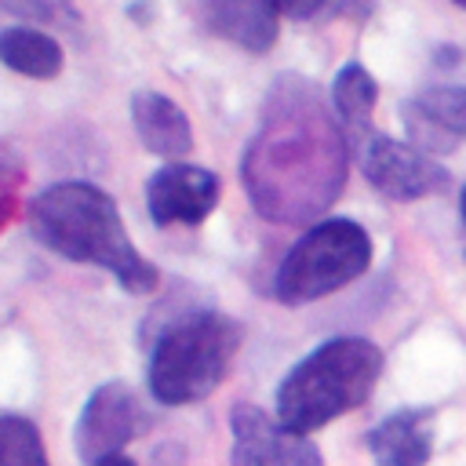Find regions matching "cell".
Returning <instances> with one entry per match:
<instances>
[{
	"instance_id": "1",
	"label": "cell",
	"mask_w": 466,
	"mask_h": 466,
	"mask_svg": "<svg viewBox=\"0 0 466 466\" xmlns=\"http://www.w3.org/2000/svg\"><path fill=\"white\" fill-rule=\"evenodd\" d=\"M346 135L313 84L280 80L266 102L262 127L244 153V189L269 222H309L324 215L346 182Z\"/></svg>"
},
{
	"instance_id": "2",
	"label": "cell",
	"mask_w": 466,
	"mask_h": 466,
	"mask_svg": "<svg viewBox=\"0 0 466 466\" xmlns=\"http://www.w3.org/2000/svg\"><path fill=\"white\" fill-rule=\"evenodd\" d=\"M33 237L73 258L113 273L131 295H149L160 280L157 266L131 244L116 200L91 182H58L29 204Z\"/></svg>"
},
{
	"instance_id": "3",
	"label": "cell",
	"mask_w": 466,
	"mask_h": 466,
	"mask_svg": "<svg viewBox=\"0 0 466 466\" xmlns=\"http://www.w3.org/2000/svg\"><path fill=\"white\" fill-rule=\"evenodd\" d=\"M382 375V350L360 335H339L302 357L277 386V422L313 433L360 408Z\"/></svg>"
},
{
	"instance_id": "4",
	"label": "cell",
	"mask_w": 466,
	"mask_h": 466,
	"mask_svg": "<svg viewBox=\"0 0 466 466\" xmlns=\"http://www.w3.org/2000/svg\"><path fill=\"white\" fill-rule=\"evenodd\" d=\"M240 346V324L226 313H186L160 331L149 353V393L160 404H193L218 390Z\"/></svg>"
},
{
	"instance_id": "5",
	"label": "cell",
	"mask_w": 466,
	"mask_h": 466,
	"mask_svg": "<svg viewBox=\"0 0 466 466\" xmlns=\"http://www.w3.org/2000/svg\"><path fill=\"white\" fill-rule=\"evenodd\" d=\"M371 262V237L353 218H324L309 226L284 255L273 277V295L284 306L317 302L350 280H357Z\"/></svg>"
},
{
	"instance_id": "6",
	"label": "cell",
	"mask_w": 466,
	"mask_h": 466,
	"mask_svg": "<svg viewBox=\"0 0 466 466\" xmlns=\"http://www.w3.org/2000/svg\"><path fill=\"white\" fill-rule=\"evenodd\" d=\"M360 171L390 200H422L448 189V171L430 153L390 135L360 138Z\"/></svg>"
},
{
	"instance_id": "7",
	"label": "cell",
	"mask_w": 466,
	"mask_h": 466,
	"mask_svg": "<svg viewBox=\"0 0 466 466\" xmlns=\"http://www.w3.org/2000/svg\"><path fill=\"white\" fill-rule=\"evenodd\" d=\"M233 430V466H324L317 444L255 404H237L229 415Z\"/></svg>"
},
{
	"instance_id": "8",
	"label": "cell",
	"mask_w": 466,
	"mask_h": 466,
	"mask_svg": "<svg viewBox=\"0 0 466 466\" xmlns=\"http://www.w3.org/2000/svg\"><path fill=\"white\" fill-rule=\"evenodd\" d=\"M142 426V408L131 386L124 382H102L76 422V451L84 462H98L106 455H120V448L138 433Z\"/></svg>"
},
{
	"instance_id": "9",
	"label": "cell",
	"mask_w": 466,
	"mask_h": 466,
	"mask_svg": "<svg viewBox=\"0 0 466 466\" xmlns=\"http://www.w3.org/2000/svg\"><path fill=\"white\" fill-rule=\"evenodd\" d=\"M146 204L157 226H200L218 204V178L208 167L164 164L146 186Z\"/></svg>"
},
{
	"instance_id": "10",
	"label": "cell",
	"mask_w": 466,
	"mask_h": 466,
	"mask_svg": "<svg viewBox=\"0 0 466 466\" xmlns=\"http://www.w3.org/2000/svg\"><path fill=\"white\" fill-rule=\"evenodd\" d=\"M375 466H426L433 455V415L426 408H400L368 433Z\"/></svg>"
},
{
	"instance_id": "11",
	"label": "cell",
	"mask_w": 466,
	"mask_h": 466,
	"mask_svg": "<svg viewBox=\"0 0 466 466\" xmlns=\"http://www.w3.org/2000/svg\"><path fill=\"white\" fill-rule=\"evenodd\" d=\"M131 124L138 131V142L157 153V157H167L171 164L178 157H186L193 149V127L186 120V113L160 91H135L131 98Z\"/></svg>"
},
{
	"instance_id": "12",
	"label": "cell",
	"mask_w": 466,
	"mask_h": 466,
	"mask_svg": "<svg viewBox=\"0 0 466 466\" xmlns=\"http://www.w3.org/2000/svg\"><path fill=\"white\" fill-rule=\"evenodd\" d=\"M211 29L248 51H266L277 40V0H204Z\"/></svg>"
},
{
	"instance_id": "13",
	"label": "cell",
	"mask_w": 466,
	"mask_h": 466,
	"mask_svg": "<svg viewBox=\"0 0 466 466\" xmlns=\"http://www.w3.org/2000/svg\"><path fill=\"white\" fill-rule=\"evenodd\" d=\"M0 62L22 76L51 80L62 73V47L40 29L29 25H7L0 29Z\"/></svg>"
},
{
	"instance_id": "14",
	"label": "cell",
	"mask_w": 466,
	"mask_h": 466,
	"mask_svg": "<svg viewBox=\"0 0 466 466\" xmlns=\"http://www.w3.org/2000/svg\"><path fill=\"white\" fill-rule=\"evenodd\" d=\"M379 102V84L375 76L360 66V62H350L335 73L331 80V106H335V116L342 127H350L357 138H364V127L371 120V109Z\"/></svg>"
},
{
	"instance_id": "15",
	"label": "cell",
	"mask_w": 466,
	"mask_h": 466,
	"mask_svg": "<svg viewBox=\"0 0 466 466\" xmlns=\"http://www.w3.org/2000/svg\"><path fill=\"white\" fill-rule=\"evenodd\" d=\"M411 106L433 120L451 142L455 138H466V87H451V84H441V87H426L411 98Z\"/></svg>"
},
{
	"instance_id": "16",
	"label": "cell",
	"mask_w": 466,
	"mask_h": 466,
	"mask_svg": "<svg viewBox=\"0 0 466 466\" xmlns=\"http://www.w3.org/2000/svg\"><path fill=\"white\" fill-rule=\"evenodd\" d=\"M0 466H47L40 430L22 415H0Z\"/></svg>"
},
{
	"instance_id": "17",
	"label": "cell",
	"mask_w": 466,
	"mask_h": 466,
	"mask_svg": "<svg viewBox=\"0 0 466 466\" xmlns=\"http://www.w3.org/2000/svg\"><path fill=\"white\" fill-rule=\"evenodd\" d=\"M15 186H18V171H15V164L7 160V153L0 149V226H4V218L11 215Z\"/></svg>"
},
{
	"instance_id": "18",
	"label": "cell",
	"mask_w": 466,
	"mask_h": 466,
	"mask_svg": "<svg viewBox=\"0 0 466 466\" xmlns=\"http://www.w3.org/2000/svg\"><path fill=\"white\" fill-rule=\"evenodd\" d=\"M277 11L284 18H295V22H306V18H317L328 11V0H277Z\"/></svg>"
},
{
	"instance_id": "19",
	"label": "cell",
	"mask_w": 466,
	"mask_h": 466,
	"mask_svg": "<svg viewBox=\"0 0 466 466\" xmlns=\"http://www.w3.org/2000/svg\"><path fill=\"white\" fill-rule=\"evenodd\" d=\"M368 11H371V0H328V11L324 15L360 22V18H368Z\"/></svg>"
},
{
	"instance_id": "20",
	"label": "cell",
	"mask_w": 466,
	"mask_h": 466,
	"mask_svg": "<svg viewBox=\"0 0 466 466\" xmlns=\"http://www.w3.org/2000/svg\"><path fill=\"white\" fill-rule=\"evenodd\" d=\"M95 466H135L127 455H106V459H98Z\"/></svg>"
},
{
	"instance_id": "21",
	"label": "cell",
	"mask_w": 466,
	"mask_h": 466,
	"mask_svg": "<svg viewBox=\"0 0 466 466\" xmlns=\"http://www.w3.org/2000/svg\"><path fill=\"white\" fill-rule=\"evenodd\" d=\"M459 211H462V222H466V186H462V193H459Z\"/></svg>"
},
{
	"instance_id": "22",
	"label": "cell",
	"mask_w": 466,
	"mask_h": 466,
	"mask_svg": "<svg viewBox=\"0 0 466 466\" xmlns=\"http://www.w3.org/2000/svg\"><path fill=\"white\" fill-rule=\"evenodd\" d=\"M451 4H459V7H466V0H451Z\"/></svg>"
}]
</instances>
